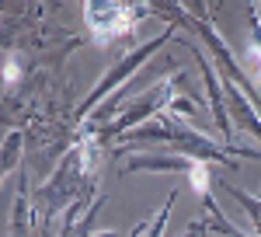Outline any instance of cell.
Returning <instances> with one entry per match:
<instances>
[{"label":"cell","mask_w":261,"mask_h":237,"mask_svg":"<svg viewBox=\"0 0 261 237\" xmlns=\"http://www.w3.org/2000/svg\"><path fill=\"white\" fill-rule=\"evenodd\" d=\"M146 14H153V7H133V4H87L84 7V21L94 28L101 42L119 39L129 25H136Z\"/></svg>","instance_id":"7a4b0ae2"},{"label":"cell","mask_w":261,"mask_h":237,"mask_svg":"<svg viewBox=\"0 0 261 237\" xmlns=\"http://www.w3.org/2000/svg\"><path fill=\"white\" fill-rule=\"evenodd\" d=\"M94 237H122V234H115V230H101V234H94Z\"/></svg>","instance_id":"4fadbf2b"},{"label":"cell","mask_w":261,"mask_h":237,"mask_svg":"<svg viewBox=\"0 0 261 237\" xmlns=\"http://www.w3.org/2000/svg\"><path fill=\"white\" fill-rule=\"evenodd\" d=\"M205 234H209V227H205V223H195V227H192L185 237H205Z\"/></svg>","instance_id":"7c38bea8"},{"label":"cell","mask_w":261,"mask_h":237,"mask_svg":"<svg viewBox=\"0 0 261 237\" xmlns=\"http://www.w3.org/2000/svg\"><path fill=\"white\" fill-rule=\"evenodd\" d=\"M171 101H174V87H171V80H161L157 87H150L146 94H140V98L133 101L125 112H122L115 122H108L105 129L98 133V139L101 143H108V139H115L119 133H125L133 122H140V118H146V115H161V108H171Z\"/></svg>","instance_id":"3957f363"},{"label":"cell","mask_w":261,"mask_h":237,"mask_svg":"<svg viewBox=\"0 0 261 237\" xmlns=\"http://www.w3.org/2000/svg\"><path fill=\"white\" fill-rule=\"evenodd\" d=\"M18 143H21V133H11L7 136V147H4V175L14 171V160H18Z\"/></svg>","instance_id":"8fae6325"},{"label":"cell","mask_w":261,"mask_h":237,"mask_svg":"<svg viewBox=\"0 0 261 237\" xmlns=\"http://www.w3.org/2000/svg\"><path fill=\"white\" fill-rule=\"evenodd\" d=\"M171 39H174V32H161V39H150V42H143V45L136 49V53H129V56L122 59L119 66H112V70H108V74L101 77V84H98V87H94V91L87 94V101H84L81 108H77V118H81L84 112H87V108H94V105L101 101V94H108V91H115V84H122V80L129 77V74H136V70H140L143 63H146V59L153 56V53L161 49L164 42H171Z\"/></svg>","instance_id":"277c9868"},{"label":"cell","mask_w":261,"mask_h":237,"mask_svg":"<svg viewBox=\"0 0 261 237\" xmlns=\"http://www.w3.org/2000/svg\"><path fill=\"white\" fill-rule=\"evenodd\" d=\"M202 59V74H205V84H209V98H213V112H216V122H220V133L223 139H226V147L233 150L237 143H230V118H226V105H223V87H220V77L213 74V66H209V59Z\"/></svg>","instance_id":"52a82bcc"},{"label":"cell","mask_w":261,"mask_h":237,"mask_svg":"<svg viewBox=\"0 0 261 237\" xmlns=\"http://www.w3.org/2000/svg\"><path fill=\"white\" fill-rule=\"evenodd\" d=\"M195 160L185 154H143L125 164V171H192Z\"/></svg>","instance_id":"8992f818"},{"label":"cell","mask_w":261,"mask_h":237,"mask_svg":"<svg viewBox=\"0 0 261 237\" xmlns=\"http://www.w3.org/2000/svg\"><path fill=\"white\" fill-rule=\"evenodd\" d=\"M101 206H105V196H94V202L84 209V199L73 202L66 209V220L60 227V237H94V220H98Z\"/></svg>","instance_id":"5b68a950"},{"label":"cell","mask_w":261,"mask_h":237,"mask_svg":"<svg viewBox=\"0 0 261 237\" xmlns=\"http://www.w3.org/2000/svg\"><path fill=\"white\" fill-rule=\"evenodd\" d=\"M11 234H14V237H28V196H24V185H21L18 202H14V220H11Z\"/></svg>","instance_id":"9c48e42d"},{"label":"cell","mask_w":261,"mask_h":237,"mask_svg":"<svg viewBox=\"0 0 261 237\" xmlns=\"http://www.w3.org/2000/svg\"><path fill=\"white\" fill-rule=\"evenodd\" d=\"M146 139H161L164 147H171L174 154H185L192 160H216L223 168H233V154H244V157H258V150H247V147H237V150H223L213 139H205L202 133L188 129L185 122L164 115V122H153V126H143L136 133H129L125 143H146Z\"/></svg>","instance_id":"6da1fadb"},{"label":"cell","mask_w":261,"mask_h":237,"mask_svg":"<svg viewBox=\"0 0 261 237\" xmlns=\"http://www.w3.org/2000/svg\"><path fill=\"white\" fill-rule=\"evenodd\" d=\"M230 101H233V115L241 118L244 126H247V129H251V133H254V136L261 139V118L254 115V112H251V105L244 101V94L237 91V87H230Z\"/></svg>","instance_id":"ba28073f"},{"label":"cell","mask_w":261,"mask_h":237,"mask_svg":"<svg viewBox=\"0 0 261 237\" xmlns=\"http://www.w3.org/2000/svg\"><path fill=\"white\" fill-rule=\"evenodd\" d=\"M188 178H192V188H195L202 199L209 196V171H205V160H195L192 171H188Z\"/></svg>","instance_id":"30bf717a"}]
</instances>
